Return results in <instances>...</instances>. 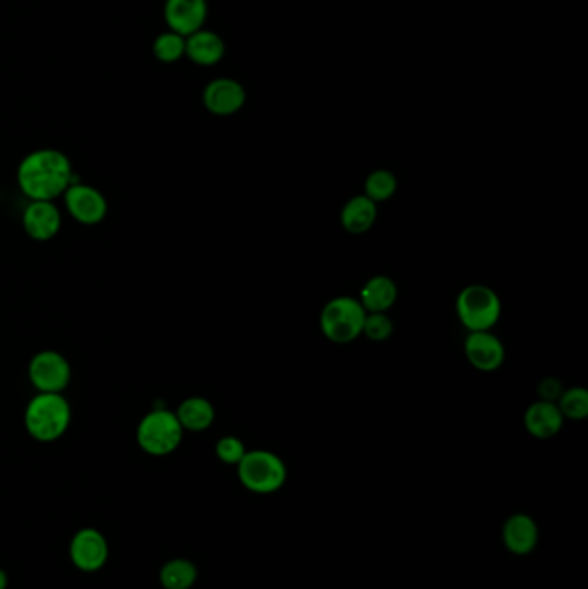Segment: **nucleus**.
<instances>
[{"mask_svg":"<svg viewBox=\"0 0 588 589\" xmlns=\"http://www.w3.org/2000/svg\"><path fill=\"white\" fill-rule=\"evenodd\" d=\"M63 197L66 211L76 223L95 226L106 219L109 205L106 197L94 186L73 181Z\"/></svg>","mask_w":588,"mask_h":589,"instance_id":"6e6552de","label":"nucleus"},{"mask_svg":"<svg viewBox=\"0 0 588 589\" xmlns=\"http://www.w3.org/2000/svg\"><path fill=\"white\" fill-rule=\"evenodd\" d=\"M18 185L30 200L54 202L63 197L75 173L68 155L57 149H38L23 157L18 166Z\"/></svg>","mask_w":588,"mask_h":589,"instance_id":"f257e3e1","label":"nucleus"},{"mask_svg":"<svg viewBox=\"0 0 588 589\" xmlns=\"http://www.w3.org/2000/svg\"><path fill=\"white\" fill-rule=\"evenodd\" d=\"M216 457H218L223 464L235 465L237 467L240 464V460L244 459L247 448H245L244 441L237 438V436H223L219 438L216 443Z\"/></svg>","mask_w":588,"mask_h":589,"instance_id":"393cba45","label":"nucleus"},{"mask_svg":"<svg viewBox=\"0 0 588 589\" xmlns=\"http://www.w3.org/2000/svg\"><path fill=\"white\" fill-rule=\"evenodd\" d=\"M394 333V323L387 312H368L364 319L363 335L371 341H387Z\"/></svg>","mask_w":588,"mask_h":589,"instance_id":"b1692460","label":"nucleus"},{"mask_svg":"<svg viewBox=\"0 0 588 589\" xmlns=\"http://www.w3.org/2000/svg\"><path fill=\"white\" fill-rule=\"evenodd\" d=\"M175 414L182 424L183 431H192V433L206 431L213 426L216 419L213 403L202 397H190L183 400Z\"/></svg>","mask_w":588,"mask_h":589,"instance_id":"6ab92c4d","label":"nucleus"},{"mask_svg":"<svg viewBox=\"0 0 588 589\" xmlns=\"http://www.w3.org/2000/svg\"><path fill=\"white\" fill-rule=\"evenodd\" d=\"M23 230L35 242H49L56 238L63 226V216L54 202L30 200L21 217Z\"/></svg>","mask_w":588,"mask_h":589,"instance_id":"f8f14e48","label":"nucleus"},{"mask_svg":"<svg viewBox=\"0 0 588 589\" xmlns=\"http://www.w3.org/2000/svg\"><path fill=\"white\" fill-rule=\"evenodd\" d=\"M197 565L187 558H173L161 567L159 581L164 589H190L197 583Z\"/></svg>","mask_w":588,"mask_h":589,"instance_id":"aec40b11","label":"nucleus"},{"mask_svg":"<svg viewBox=\"0 0 588 589\" xmlns=\"http://www.w3.org/2000/svg\"><path fill=\"white\" fill-rule=\"evenodd\" d=\"M376 217H378V204L368 199L363 193V195L352 197L344 205V209L340 212V224L347 233L363 235L375 226Z\"/></svg>","mask_w":588,"mask_h":589,"instance_id":"f3484780","label":"nucleus"},{"mask_svg":"<svg viewBox=\"0 0 588 589\" xmlns=\"http://www.w3.org/2000/svg\"><path fill=\"white\" fill-rule=\"evenodd\" d=\"M456 314L470 333L492 331L501 319V298L490 286L468 285L457 295Z\"/></svg>","mask_w":588,"mask_h":589,"instance_id":"20e7f679","label":"nucleus"},{"mask_svg":"<svg viewBox=\"0 0 588 589\" xmlns=\"http://www.w3.org/2000/svg\"><path fill=\"white\" fill-rule=\"evenodd\" d=\"M556 403L564 419L583 421L588 417V391L582 386L564 390Z\"/></svg>","mask_w":588,"mask_h":589,"instance_id":"4be33fe9","label":"nucleus"},{"mask_svg":"<svg viewBox=\"0 0 588 589\" xmlns=\"http://www.w3.org/2000/svg\"><path fill=\"white\" fill-rule=\"evenodd\" d=\"M237 476L245 490L256 495H273L288 479L287 464L269 450H247L237 465Z\"/></svg>","mask_w":588,"mask_h":589,"instance_id":"7ed1b4c3","label":"nucleus"},{"mask_svg":"<svg viewBox=\"0 0 588 589\" xmlns=\"http://www.w3.org/2000/svg\"><path fill=\"white\" fill-rule=\"evenodd\" d=\"M69 558L78 571H101L109 558L106 536L95 527H83L69 543Z\"/></svg>","mask_w":588,"mask_h":589,"instance_id":"1a4fd4ad","label":"nucleus"},{"mask_svg":"<svg viewBox=\"0 0 588 589\" xmlns=\"http://www.w3.org/2000/svg\"><path fill=\"white\" fill-rule=\"evenodd\" d=\"M71 405L63 393H37L25 409V428L33 440L52 443L71 426Z\"/></svg>","mask_w":588,"mask_h":589,"instance_id":"f03ea898","label":"nucleus"},{"mask_svg":"<svg viewBox=\"0 0 588 589\" xmlns=\"http://www.w3.org/2000/svg\"><path fill=\"white\" fill-rule=\"evenodd\" d=\"M247 102V92L240 81L233 78H214L202 92V104L214 116H233L242 111Z\"/></svg>","mask_w":588,"mask_h":589,"instance_id":"9d476101","label":"nucleus"},{"mask_svg":"<svg viewBox=\"0 0 588 589\" xmlns=\"http://www.w3.org/2000/svg\"><path fill=\"white\" fill-rule=\"evenodd\" d=\"M183 434L185 431L175 412L156 409L138 422L137 443L152 457H166L182 445Z\"/></svg>","mask_w":588,"mask_h":589,"instance_id":"39448f33","label":"nucleus"},{"mask_svg":"<svg viewBox=\"0 0 588 589\" xmlns=\"http://www.w3.org/2000/svg\"><path fill=\"white\" fill-rule=\"evenodd\" d=\"M152 52H154L157 61L164 62V64L178 62L182 57H185V37L176 31H164L154 40Z\"/></svg>","mask_w":588,"mask_h":589,"instance_id":"5701e85b","label":"nucleus"},{"mask_svg":"<svg viewBox=\"0 0 588 589\" xmlns=\"http://www.w3.org/2000/svg\"><path fill=\"white\" fill-rule=\"evenodd\" d=\"M464 355L476 371L494 372L506 360V347L492 331H475L464 340Z\"/></svg>","mask_w":588,"mask_h":589,"instance_id":"9b49d317","label":"nucleus"},{"mask_svg":"<svg viewBox=\"0 0 588 589\" xmlns=\"http://www.w3.org/2000/svg\"><path fill=\"white\" fill-rule=\"evenodd\" d=\"M399 297V288L388 276H373L364 283L359 304L366 312H388Z\"/></svg>","mask_w":588,"mask_h":589,"instance_id":"a211bd4d","label":"nucleus"},{"mask_svg":"<svg viewBox=\"0 0 588 589\" xmlns=\"http://www.w3.org/2000/svg\"><path fill=\"white\" fill-rule=\"evenodd\" d=\"M366 310L357 298H332L321 310L320 328L326 340L338 345L352 343L363 336Z\"/></svg>","mask_w":588,"mask_h":589,"instance_id":"423d86ee","label":"nucleus"},{"mask_svg":"<svg viewBox=\"0 0 588 589\" xmlns=\"http://www.w3.org/2000/svg\"><path fill=\"white\" fill-rule=\"evenodd\" d=\"M163 13L168 30L188 37L204 28L209 7L207 0H166Z\"/></svg>","mask_w":588,"mask_h":589,"instance_id":"ddd939ff","label":"nucleus"},{"mask_svg":"<svg viewBox=\"0 0 588 589\" xmlns=\"http://www.w3.org/2000/svg\"><path fill=\"white\" fill-rule=\"evenodd\" d=\"M397 188H399L397 176L388 169H376L364 181V195L375 204L392 199Z\"/></svg>","mask_w":588,"mask_h":589,"instance_id":"412c9836","label":"nucleus"},{"mask_svg":"<svg viewBox=\"0 0 588 589\" xmlns=\"http://www.w3.org/2000/svg\"><path fill=\"white\" fill-rule=\"evenodd\" d=\"M7 584H9L7 572L4 569H0V589H7Z\"/></svg>","mask_w":588,"mask_h":589,"instance_id":"a878e982","label":"nucleus"},{"mask_svg":"<svg viewBox=\"0 0 588 589\" xmlns=\"http://www.w3.org/2000/svg\"><path fill=\"white\" fill-rule=\"evenodd\" d=\"M538 540L540 531L532 515L513 514L507 517L502 526V543L506 546L507 552L518 557H526L535 552Z\"/></svg>","mask_w":588,"mask_h":589,"instance_id":"4468645a","label":"nucleus"},{"mask_svg":"<svg viewBox=\"0 0 588 589\" xmlns=\"http://www.w3.org/2000/svg\"><path fill=\"white\" fill-rule=\"evenodd\" d=\"M225 52V40L216 31L202 28L185 37V57L197 66H216L225 57Z\"/></svg>","mask_w":588,"mask_h":589,"instance_id":"dca6fc26","label":"nucleus"},{"mask_svg":"<svg viewBox=\"0 0 588 589\" xmlns=\"http://www.w3.org/2000/svg\"><path fill=\"white\" fill-rule=\"evenodd\" d=\"M71 364L57 350H42L33 355L28 378L38 393H63L71 383Z\"/></svg>","mask_w":588,"mask_h":589,"instance_id":"0eeeda50","label":"nucleus"},{"mask_svg":"<svg viewBox=\"0 0 588 589\" xmlns=\"http://www.w3.org/2000/svg\"><path fill=\"white\" fill-rule=\"evenodd\" d=\"M564 421L566 419L557 407V403L547 402V400L532 403L523 417L526 431L537 440H551L557 436L563 429Z\"/></svg>","mask_w":588,"mask_h":589,"instance_id":"2eb2a0df","label":"nucleus"}]
</instances>
